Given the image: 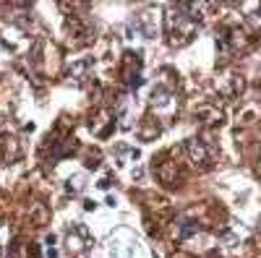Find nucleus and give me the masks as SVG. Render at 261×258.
<instances>
[{"label":"nucleus","instance_id":"f257e3e1","mask_svg":"<svg viewBox=\"0 0 261 258\" xmlns=\"http://www.w3.org/2000/svg\"><path fill=\"white\" fill-rule=\"evenodd\" d=\"M167 34L172 45H186L196 34V21L188 18L180 8H175L172 13H167Z\"/></svg>","mask_w":261,"mask_h":258},{"label":"nucleus","instance_id":"f03ea898","mask_svg":"<svg viewBox=\"0 0 261 258\" xmlns=\"http://www.w3.org/2000/svg\"><path fill=\"white\" fill-rule=\"evenodd\" d=\"M65 248H68L73 255H86L92 250V238H89V232H86L81 224H73L68 230V235H65Z\"/></svg>","mask_w":261,"mask_h":258},{"label":"nucleus","instance_id":"7ed1b4c3","mask_svg":"<svg viewBox=\"0 0 261 258\" xmlns=\"http://www.w3.org/2000/svg\"><path fill=\"white\" fill-rule=\"evenodd\" d=\"M186 152H188V159L193 167H209L212 164V154H209V149L204 146L201 138H188L186 141Z\"/></svg>","mask_w":261,"mask_h":258},{"label":"nucleus","instance_id":"20e7f679","mask_svg":"<svg viewBox=\"0 0 261 258\" xmlns=\"http://www.w3.org/2000/svg\"><path fill=\"white\" fill-rule=\"evenodd\" d=\"M172 104V94L165 89V86H157L154 92H151V107H157V110H165V107Z\"/></svg>","mask_w":261,"mask_h":258},{"label":"nucleus","instance_id":"39448f33","mask_svg":"<svg viewBox=\"0 0 261 258\" xmlns=\"http://www.w3.org/2000/svg\"><path fill=\"white\" fill-rule=\"evenodd\" d=\"M196 230H199V224H196V222H191V219H180V222H178V238L186 240V238H191Z\"/></svg>","mask_w":261,"mask_h":258}]
</instances>
